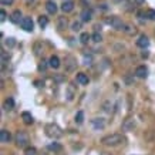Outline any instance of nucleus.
Instances as JSON below:
<instances>
[{
	"label": "nucleus",
	"instance_id": "obj_1",
	"mask_svg": "<svg viewBox=\"0 0 155 155\" xmlns=\"http://www.w3.org/2000/svg\"><path fill=\"white\" fill-rule=\"evenodd\" d=\"M125 141L121 134H110V135H105L101 138V144L103 145H107V147H115V145H120Z\"/></svg>",
	"mask_w": 155,
	"mask_h": 155
},
{
	"label": "nucleus",
	"instance_id": "obj_2",
	"mask_svg": "<svg viewBox=\"0 0 155 155\" xmlns=\"http://www.w3.org/2000/svg\"><path fill=\"white\" fill-rule=\"evenodd\" d=\"M46 134L50 137V138H60V137L63 135V131L61 128L58 127L57 124H47L46 125Z\"/></svg>",
	"mask_w": 155,
	"mask_h": 155
},
{
	"label": "nucleus",
	"instance_id": "obj_3",
	"mask_svg": "<svg viewBox=\"0 0 155 155\" xmlns=\"http://www.w3.org/2000/svg\"><path fill=\"white\" fill-rule=\"evenodd\" d=\"M14 141H16V144H17L19 147L24 148V147L29 145L30 138H29V135H27V132H24V131H17L16 135H14Z\"/></svg>",
	"mask_w": 155,
	"mask_h": 155
},
{
	"label": "nucleus",
	"instance_id": "obj_4",
	"mask_svg": "<svg viewBox=\"0 0 155 155\" xmlns=\"http://www.w3.org/2000/svg\"><path fill=\"white\" fill-rule=\"evenodd\" d=\"M105 23L110 24L111 27H114L115 30H124V27H125V24L123 23V20L115 17V16H112V17H107V19H105Z\"/></svg>",
	"mask_w": 155,
	"mask_h": 155
},
{
	"label": "nucleus",
	"instance_id": "obj_5",
	"mask_svg": "<svg viewBox=\"0 0 155 155\" xmlns=\"http://www.w3.org/2000/svg\"><path fill=\"white\" fill-rule=\"evenodd\" d=\"M20 26L23 30L26 32H33V27H34V23H33L32 17H23L21 21H20Z\"/></svg>",
	"mask_w": 155,
	"mask_h": 155
},
{
	"label": "nucleus",
	"instance_id": "obj_6",
	"mask_svg": "<svg viewBox=\"0 0 155 155\" xmlns=\"http://www.w3.org/2000/svg\"><path fill=\"white\" fill-rule=\"evenodd\" d=\"M76 67H77V60L73 56H67L65 57V68H67V71H74Z\"/></svg>",
	"mask_w": 155,
	"mask_h": 155
},
{
	"label": "nucleus",
	"instance_id": "obj_7",
	"mask_svg": "<svg viewBox=\"0 0 155 155\" xmlns=\"http://www.w3.org/2000/svg\"><path fill=\"white\" fill-rule=\"evenodd\" d=\"M135 76L140 78H145L148 76V68L145 67V65H140V67H137L135 70Z\"/></svg>",
	"mask_w": 155,
	"mask_h": 155
},
{
	"label": "nucleus",
	"instance_id": "obj_8",
	"mask_svg": "<svg viewBox=\"0 0 155 155\" xmlns=\"http://www.w3.org/2000/svg\"><path fill=\"white\" fill-rule=\"evenodd\" d=\"M73 9H74V3H73L71 0H64V1H63V4H61V10H63L64 13H70Z\"/></svg>",
	"mask_w": 155,
	"mask_h": 155
},
{
	"label": "nucleus",
	"instance_id": "obj_9",
	"mask_svg": "<svg viewBox=\"0 0 155 155\" xmlns=\"http://www.w3.org/2000/svg\"><path fill=\"white\" fill-rule=\"evenodd\" d=\"M10 140H12L10 132L6 131V129H1L0 131V141H1V144H7V142H10Z\"/></svg>",
	"mask_w": 155,
	"mask_h": 155
},
{
	"label": "nucleus",
	"instance_id": "obj_10",
	"mask_svg": "<svg viewBox=\"0 0 155 155\" xmlns=\"http://www.w3.org/2000/svg\"><path fill=\"white\" fill-rule=\"evenodd\" d=\"M46 9H47V12L50 14H56V12H57V4H56V1H53V0L47 1V3H46Z\"/></svg>",
	"mask_w": 155,
	"mask_h": 155
},
{
	"label": "nucleus",
	"instance_id": "obj_11",
	"mask_svg": "<svg viewBox=\"0 0 155 155\" xmlns=\"http://www.w3.org/2000/svg\"><path fill=\"white\" fill-rule=\"evenodd\" d=\"M137 46L138 47H141V48H145V47H148L149 46V40L147 36H141L140 39L137 40Z\"/></svg>",
	"mask_w": 155,
	"mask_h": 155
},
{
	"label": "nucleus",
	"instance_id": "obj_12",
	"mask_svg": "<svg viewBox=\"0 0 155 155\" xmlns=\"http://www.w3.org/2000/svg\"><path fill=\"white\" fill-rule=\"evenodd\" d=\"M91 124L94 125L95 129H101V128H104L105 121H104V118H94V120H91Z\"/></svg>",
	"mask_w": 155,
	"mask_h": 155
},
{
	"label": "nucleus",
	"instance_id": "obj_13",
	"mask_svg": "<svg viewBox=\"0 0 155 155\" xmlns=\"http://www.w3.org/2000/svg\"><path fill=\"white\" fill-rule=\"evenodd\" d=\"M134 127H135V121H134V120H131V118L125 120L124 124H123V129H124V131H131V129H134Z\"/></svg>",
	"mask_w": 155,
	"mask_h": 155
},
{
	"label": "nucleus",
	"instance_id": "obj_14",
	"mask_svg": "<svg viewBox=\"0 0 155 155\" xmlns=\"http://www.w3.org/2000/svg\"><path fill=\"white\" fill-rule=\"evenodd\" d=\"M80 17H81L83 21H90L93 19V13H91V10H88V9H84L81 12V14H80Z\"/></svg>",
	"mask_w": 155,
	"mask_h": 155
},
{
	"label": "nucleus",
	"instance_id": "obj_15",
	"mask_svg": "<svg viewBox=\"0 0 155 155\" xmlns=\"http://www.w3.org/2000/svg\"><path fill=\"white\" fill-rule=\"evenodd\" d=\"M20 17H21V12H20V10H14L13 13L10 14V21H12V23H20V21H21Z\"/></svg>",
	"mask_w": 155,
	"mask_h": 155
},
{
	"label": "nucleus",
	"instance_id": "obj_16",
	"mask_svg": "<svg viewBox=\"0 0 155 155\" xmlns=\"http://www.w3.org/2000/svg\"><path fill=\"white\" fill-rule=\"evenodd\" d=\"M48 65L51 67V68H58L60 67V58L57 56H51L50 60H48Z\"/></svg>",
	"mask_w": 155,
	"mask_h": 155
},
{
	"label": "nucleus",
	"instance_id": "obj_17",
	"mask_svg": "<svg viewBox=\"0 0 155 155\" xmlns=\"http://www.w3.org/2000/svg\"><path fill=\"white\" fill-rule=\"evenodd\" d=\"M77 81L81 85L88 84V77H87V74H84V73H78L77 74Z\"/></svg>",
	"mask_w": 155,
	"mask_h": 155
},
{
	"label": "nucleus",
	"instance_id": "obj_18",
	"mask_svg": "<svg viewBox=\"0 0 155 155\" xmlns=\"http://www.w3.org/2000/svg\"><path fill=\"white\" fill-rule=\"evenodd\" d=\"M21 118H23V121H24V124H27V125H30V124H33V117L30 112H27V111H24V112H21Z\"/></svg>",
	"mask_w": 155,
	"mask_h": 155
},
{
	"label": "nucleus",
	"instance_id": "obj_19",
	"mask_svg": "<svg viewBox=\"0 0 155 155\" xmlns=\"http://www.w3.org/2000/svg\"><path fill=\"white\" fill-rule=\"evenodd\" d=\"M67 27V19L65 17H58L57 19V29L58 30H65Z\"/></svg>",
	"mask_w": 155,
	"mask_h": 155
},
{
	"label": "nucleus",
	"instance_id": "obj_20",
	"mask_svg": "<svg viewBox=\"0 0 155 155\" xmlns=\"http://www.w3.org/2000/svg\"><path fill=\"white\" fill-rule=\"evenodd\" d=\"M74 95H76V94H74L73 87H71V85H68V87H67V93H65V97H67V100H68V101H73Z\"/></svg>",
	"mask_w": 155,
	"mask_h": 155
},
{
	"label": "nucleus",
	"instance_id": "obj_21",
	"mask_svg": "<svg viewBox=\"0 0 155 155\" xmlns=\"http://www.w3.org/2000/svg\"><path fill=\"white\" fill-rule=\"evenodd\" d=\"M91 39V36L88 34V33H83L81 36H80V41L83 43V44H87L88 43V40Z\"/></svg>",
	"mask_w": 155,
	"mask_h": 155
},
{
	"label": "nucleus",
	"instance_id": "obj_22",
	"mask_svg": "<svg viewBox=\"0 0 155 155\" xmlns=\"http://www.w3.org/2000/svg\"><path fill=\"white\" fill-rule=\"evenodd\" d=\"M83 121H84V112L83 111H78L77 114H76V123L83 124Z\"/></svg>",
	"mask_w": 155,
	"mask_h": 155
},
{
	"label": "nucleus",
	"instance_id": "obj_23",
	"mask_svg": "<svg viewBox=\"0 0 155 155\" xmlns=\"http://www.w3.org/2000/svg\"><path fill=\"white\" fill-rule=\"evenodd\" d=\"M39 24H40V27H43V29H44V27L48 24V19H47L46 16H40V17H39Z\"/></svg>",
	"mask_w": 155,
	"mask_h": 155
},
{
	"label": "nucleus",
	"instance_id": "obj_24",
	"mask_svg": "<svg viewBox=\"0 0 155 155\" xmlns=\"http://www.w3.org/2000/svg\"><path fill=\"white\" fill-rule=\"evenodd\" d=\"M14 107V101H13V98H7L6 100V103H4V108L6 110H12Z\"/></svg>",
	"mask_w": 155,
	"mask_h": 155
},
{
	"label": "nucleus",
	"instance_id": "obj_25",
	"mask_svg": "<svg viewBox=\"0 0 155 155\" xmlns=\"http://www.w3.org/2000/svg\"><path fill=\"white\" fill-rule=\"evenodd\" d=\"M80 29H81V23H80V21H74V23L71 24V30H73V32H80Z\"/></svg>",
	"mask_w": 155,
	"mask_h": 155
},
{
	"label": "nucleus",
	"instance_id": "obj_26",
	"mask_svg": "<svg viewBox=\"0 0 155 155\" xmlns=\"http://www.w3.org/2000/svg\"><path fill=\"white\" fill-rule=\"evenodd\" d=\"M147 17H148L149 20H154V21H155V10H154V9H149V10H147Z\"/></svg>",
	"mask_w": 155,
	"mask_h": 155
},
{
	"label": "nucleus",
	"instance_id": "obj_27",
	"mask_svg": "<svg viewBox=\"0 0 155 155\" xmlns=\"http://www.w3.org/2000/svg\"><path fill=\"white\" fill-rule=\"evenodd\" d=\"M26 155H37V149L34 148V147H29V148H26V152H24Z\"/></svg>",
	"mask_w": 155,
	"mask_h": 155
},
{
	"label": "nucleus",
	"instance_id": "obj_28",
	"mask_svg": "<svg viewBox=\"0 0 155 155\" xmlns=\"http://www.w3.org/2000/svg\"><path fill=\"white\" fill-rule=\"evenodd\" d=\"M91 39H93V41H95V43H100V41H101V34L94 33V34L91 36Z\"/></svg>",
	"mask_w": 155,
	"mask_h": 155
},
{
	"label": "nucleus",
	"instance_id": "obj_29",
	"mask_svg": "<svg viewBox=\"0 0 155 155\" xmlns=\"http://www.w3.org/2000/svg\"><path fill=\"white\" fill-rule=\"evenodd\" d=\"M84 63L85 64H91L93 63V56L91 54H84Z\"/></svg>",
	"mask_w": 155,
	"mask_h": 155
},
{
	"label": "nucleus",
	"instance_id": "obj_30",
	"mask_svg": "<svg viewBox=\"0 0 155 155\" xmlns=\"http://www.w3.org/2000/svg\"><path fill=\"white\" fill-rule=\"evenodd\" d=\"M60 148H61V147L58 145L57 142H54V144H50V145H48V149H53V151H58Z\"/></svg>",
	"mask_w": 155,
	"mask_h": 155
},
{
	"label": "nucleus",
	"instance_id": "obj_31",
	"mask_svg": "<svg viewBox=\"0 0 155 155\" xmlns=\"http://www.w3.org/2000/svg\"><path fill=\"white\" fill-rule=\"evenodd\" d=\"M46 68H47V61H44V60H43V61L40 63V65H39V70L43 71V70H46Z\"/></svg>",
	"mask_w": 155,
	"mask_h": 155
},
{
	"label": "nucleus",
	"instance_id": "obj_32",
	"mask_svg": "<svg viewBox=\"0 0 155 155\" xmlns=\"http://www.w3.org/2000/svg\"><path fill=\"white\" fill-rule=\"evenodd\" d=\"M6 16H7L6 12L1 9V12H0V20H1V21H4V20H6Z\"/></svg>",
	"mask_w": 155,
	"mask_h": 155
},
{
	"label": "nucleus",
	"instance_id": "obj_33",
	"mask_svg": "<svg viewBox=\"0 0 155 155\" xmlns=\"http://www.w3.org/2000/svg\"><path fill=\"white\" fill-rule=\"evenodd\" d=\"M6 44L10 46V47H13V46H14V39H7L6 40Z\"/></svg>",
	"mask_w": 155,
	"mask_h": 155
},
{
	"label": "nucleus",
	"instance_id": "obj_34",
	"mask_svg": "<svg viewBox=\"0 0 155 155\" xmlns=\"http://www.w3.org/2000/svg\"><path fill=\"white\" fill-rule=\"evenodd\" d=\"M0 3H1V4H12L13 0H0Z\"/></svg>",
	"mask_w": 155,
	"mask_h": 155
},
{
	"label": "nucleus",
	"instance_id": "obj_35",
	"mask_svg": "<svg viewBox=\"0 0 155 155\" xmlns=\"http://www.w3.org/2000/svg\"><path fill=\"white\" fill-rule=\"evenodd\" d=\"M134 1H135L137 4H144L145 3V0H134Z\"/></svg>",
	"mask_w": 155,
	"mask_h": 155
},
{
	"label": "nucleus",
	"instance_id": "obj_36",
	"mask_svg": "<svg viewBox=\"0 0 155 155\" xmlns=\"http://www.w3.org/2000/svg\"><path fill=\"white\" fill-rule=\"evenodd\" d=\"M101 155H111V154H108V152H101Z\"/></svg>",
	"mask_w": 155,
	"mask_h": 155
},
{
	"label": "nucleus",
	"instance_id": "obj_37",
	"mask_svg": "<svg viewBox=\"0 0 155 155\" xmlns=\"http://www.w3.org/2000/svg\"><path fill=\"white\" fill-rule=\"evenodd\" d=\"M27 3H33V1H34V0H26Z\"/></svg>",
	"mask_w": 155,
	"mask_h": 155
}]
</instances>
